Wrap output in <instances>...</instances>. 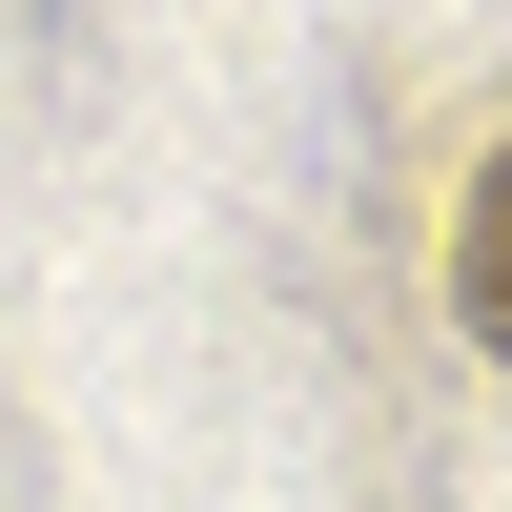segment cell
<instances>
[{
  "label": "cell",
  "instance_id": "obj_1",
  "mask_svg": "<svg viewBox=\"0 0 512 512\" xmlns=\"http://www.w3.org/2000/svg\"><path fill=\"white\" fill-rule=\"evenodd\" d=\"M451 308H472V349L512 369V144H492V185H472V226H451Z\"/></svg>",
  "mask_w": 512,
  "mask_h": 512
}]
</instances>
